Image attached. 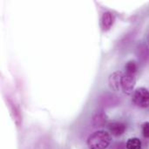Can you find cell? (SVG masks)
Returning a JSON list of instances; mask_svg holds the SVG:
<instances>
[{
  "instance_id": "30bf717a",
  "label": "cell",
  "mask_w": 149,
  "mask_h": 149,
  "mask_svg": "<svg viewBox=\"0 0 149 149\" xmlns=\"http://www.w3.org/2000/svg\"><path fill=\"white\" fill-rule=\"evenodd\" d=\"M125 69H126V73L134 75L137 72V71H138V65L136 64L135 61L131 60V61H128L126 64Z\"/></svg>"
},
{
  "instance_id": "8992f818",
  "label": "cell",
  "mask_w": 149,
  "mask_h": 149,
  "mask_svg": "<svg viewBox=\"0 0 149 149\" xmlns=\"http://www.w3.org/2000/svg\"><path fill=\"white\" fill-rule=\"evenodd\" d=\"M119 98L116 97L113 94H110V93H106L104 95H102L100 98V103L102 107H113L118 105L119 103Z\"/></svg>"
},
{
  "instance_id": "3957f363",
  "label": "cell",
  "mask_w": 149,
  "mask_h": 149,
  "mask_svg": "<svg viewBox=\"0 0 149 149\" xmlns=\"http://www.w3.org/2000/svg\"><path fill=\"white\" fill-rule=\"evenodd\" d=\"M136 84V79L134 75L125 73L121 81V90L125 94L130 95L134 92V88Z\"/></svg>"
},
{
  "instance_id": "5b68a950",
  "label": "cell",
  "mask_w": 149,
  "mask_h": 149,
  "mask_svg": "<svg viewBox=\"0 0 149 149\" xmlns=\"http://www.w3.org/2000/svg\"><path fill=\"white\" fill-rule=\"evenodd\" d=\"M108 129H109L111 134H113L115 137H119L125 133L127 127L122 122L115 121V122H111L108 124Z\"/></svg>"
},
{
  "instance_id": "6da1fadb",
  "label": "cell",
  "mask_w": 149,
  "mask_h": 149,
  "mask_svg": "<svg viewBox=\"0 0 149 149\" xmlns=\"http://www.w3.org/2000/svg\"><path fill=\"white\" fill-rule=\"evenodd\" d=\"M111 141V134L108 132L100 130L89 136L87 146L89 149H106L109 147Z\"/></svg>"
},
{
  "instance_id": "4fadbf2b",
  "label": "cell",
  "mask_w": 149,
  "mask_h": 149,
  "mask_svg": "<svg viewBox=\"0 0 149 149\" xmlns=\"http://www.w3.org/2000/svg\"><path fill=\"white\" fill-rule=\"evenodd\" d=\"M147 41H148V45L149 46V31L148 33V37H147Z\"/></svg>"
},
{
  "instance_id": "52a82bcc",
  "label": "cell",
  "mask_w": 149,
  "mask_h": 149,
  "mask_svg": "<svg viewBox=\"0 0 149 149\" xmlns=\"http://www.w3.org/2000/svg\"><path fill=\"white\" fill-rule=\"evenodd\" d=\"M107 120V116L103 111L96 112L92 118V124L94 127H103Z\"/></svg>"
},
{
  "instance_id": "8fae6325",
  "label": "cell",
  "mask_w": 149,
  "mask_h": 149,
  "mask_svg": "<svg viewBox=\"0 0 149 149\" xmlns=\"http://www.w3.org/2000/svg\"><path fill=\"white\" fill-rule=\"evenodd\" d=\"M141 142L138 138H131L127 142V149H141Z\"/></svg>"
},
{
  "instance_id": "7a4b0ae2",
  "label": "cell",
  "mask_w": 149,
  "mask_h": 149,
  "mask_svg": "<svg viewBox=\"0 0 149 149\" xmlns=\"http://www.w3.org/2000/svg\"><path fill=\"white\" fill-rule=\"evenodd\" d=\"M133 102L140 108L149 107V91L145 87L137 88L133 95Z\"/></svg>"
},
{
  "instance_id": "9c48e42d",
  "label": "cell",
  "mask_w": 149,
  "mask_h": 149,
  "mask_svg": "<svg viewBox=\"0 0 149 149\" xmlns=\"http://www.w3.org/2000/svg\"><path fill=\"white\" fill-rule=\"evenodd\" d=\"M7 100H8V104L10 106V108L11 110V113H12V115H13L15 123H16V125L17 127H20L21 122H22V116H21L20 110H19L18 107L14 103L13 100H11L10 99H8Z\"/></svg>"
},
{
  "instance_id": "7c38bea8",
  "label": "cell",
  "mask_w": 149,
  "mask_h": 149,
  "mask_svg": "<svg viewBox=\"0 0 149 149\" xmlns=\"http://www.w3.org/2000/svg\"><path fill=\"white\" fill-rule=\"evenodd\" d=\"M142 135L145 138H149V122H145L142 125Z\"/></svg>"
},
{
  "instance_id": "277c9868",
  "label": "cell",
  "mask_w": 149,
  "mask_h": 149,
  "mask_svg": "<svg viewBox=\"0 0 149 149\" xmlns=\"http://www.w3.org/2000/svg\"><path fill=\"white\" fill-rule=\"evenodd\" d=\"M124 73L120 71H116L113 72L108 78V85L111 90L113 92H119L121 90V81Z\"/></svg>"
},
{
  "instance_id": "ba28073f",
  "label": "cell",
  "mask_w": 149,
  "mask_h": 149,
  "mask_svg": "<svg viewBox=\"0 0 149 149\" xmlns=\"http://www.w3.org/2000/svg\"><path fill=\"white\" fill-rule=\"evenodd\" d=\"M113 24V16L111 12L106 11L102 14L101 19H100V25L103 31H107L111 29L112 25Z\"/></svg>"
}]
</instances>
